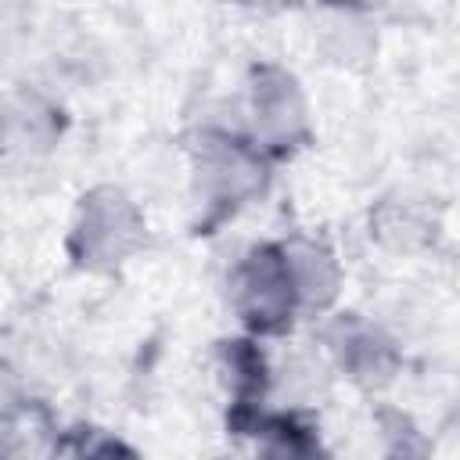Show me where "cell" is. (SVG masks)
Here are the masks:
<instances>
[{"mask_svg": "<svg viewBox=\"0 0 460 460\" xmlns=\"http://www.w3.org/2000/svg\"><path fill=\"white\" fill-rule=\"evenodd\" d=\"M140 241H144V219L122 190L97 187L83 198L72 226V255L79 266L90 270L119 266L126 255L140 248Z\"/></svg>", "mask_w": 460, "mask_h": 460, "instance_id": "cell-1", "label": "cell"}, {"mask_svg": "<svg viewBox=\"0 0 460 460\" xmlns=\"http://www.w3.org/2000/svg\"><path fill=\"white\" fill-rule=\"evenodd\" d=\"M198 194L208 208V219H219L262 190V158L237 137L201 133L198 144Z\"/></svg>", "mask_w": 460, "mask_h": 460, "instance_id": "cell-2", "label": "cell"}, {"mask_svg": "<svg viewBox=\"0 0 460 460\" xmlns=\"http://www.w3.org/2000/svg\"><path fill=\"white\" fill-rule=\"evenodd\" d=\"M234 305L252 331L273 334L291 323L298 305L295 284L288 277V262L280 248H255L234 273Z\"/></svg>", "mask_w": 460, "mask_h": 460, "instance_id": "cell-3", "label": "cell"}, {"mask_svg": "<svg viewBox=\"0 0 460 460\" xmlns=\"http://www.w3.org/2000/svg\"><path fill=\"white\" fill-rule=\"evenodd\" d=\"M252 111L255 137L273 151H288L305 137V101L298 93V83L280 68L255 72Z\"/></svg>", "mask_w": 460, "mask_h": 460, "instance_id": "cell-4", "label": "cell"}, {"mask_svg": "<svg viewBox=\"0 0 460 460\" xmlns=\"http://www.w3.org/2000/svg\"><path fill=\"white\" fill-rule=\"evenodd\" d=\"M58 137V115L36 93L0 97V155H36Z\"/></svg>", "mask_w": 460, "mask_h": 460, "instance_id": "cell-5", "label": "cell"}, {"mask_svg": "<svg viewBox=\"0 0 460 460\" xmlns=\"http://www.w3.org/2000/svg\"><path fill=\"white\" fill-rule=\"evenodd\" d=\"M327 345H331V352L338 356V363L356 377V381H367V385H374V381H385L388 374H392V367H395V356H392V345L374 331V327H367L363 320H356V316H341L331 331H327Z\"/></svg>", "mask_w": 460, "mask_h": 460, "instance_id": "cell-6", "label": "cell"}, {"mask_svg": "<svg viewBox=\"0 0 460 460\" xmlns=\"http://www.w3.org/2000/svg\"><path fill=\"white\" fill-rule=\"evenodd\" d=\"M284 262H288V277L295 284V298L298 305L309 309H323L334 295H338V262L323 244L313 241H291L280 248Z\"/></svg>", "mask_w": 460, "mask_h": 460, "instance_id": "cell-7", "label": "cell"}, {"mask_svg": "<svg viewBox=\"0 0 460 460\" xmlns=\"http://www.w3.org/2000/svg\"><path fill=\"white\" fill-rule=\"evenodd\" d=\"M18 406H22V392H18V381L0 367V420H7V417H14L18 413Z\"/></svg>", "mask_w": 460, "mask_h": 460, "instance_id": "cell-8", "label": "cell"}, {"mask_svg": "<svg viewBox=\"0 0 460 460\" xmlns=\"http://www.w3.org/2000/svg\"><path fill=\"white\" fill-rule=\"evenodd\" d=\"M334 4H377V0H334Z\"/></svg>", "mask_w": 460, "mask_h": 460, "instance_id": "cell-9", "label": "cell"}]
</instances>
